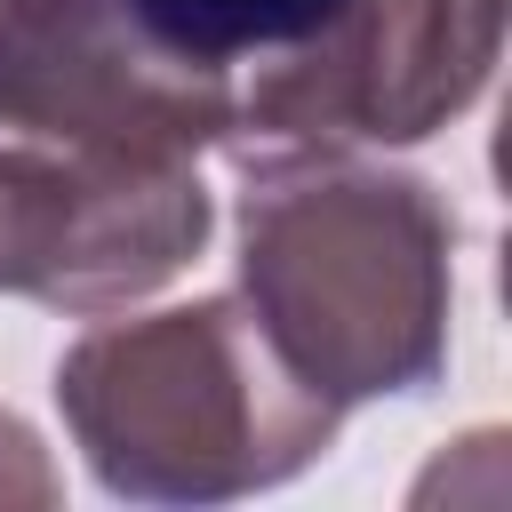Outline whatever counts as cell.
Instances as JSON below:
<instances>
[{
    "mask_svg": "<svg viewBox=\"0 0 512 512\" xmlns=\"http://www.w3.org/2000/svg\"><path fill=\"white\" fill-rule=\"evenodd\" d=\"M456 216L424 176L296 160L248 176L240 304L336 408L424 392L448 368Z\"/></svg>",
    "mask_w": 512,
    "mask_h": 512,
    "instance_id": "6da1fadb",
    "label": "cell"
},
{
    "mask_svg": "<svg viewBox=\"0 0 512 512\" xmlns=\"http://www.w3.org/2000/svg\"><path fill=\"white\" fill-rule=\"evenodd\" d=\"M56 408L88 472L136 504H224L280 488L328 456L344 416L280 360L240 296H200L80 336L56 368Z\"/></svg>",
    "mask_w": 512,
    "mask_h": 512,
    "instance_id": "7a4b0ae2",
    "label": "cell"
},
{
    "mask_svg": "<svg viewBox=\"0 0 512 512\" xmlns=\"http://www.w3.org/2000/svg\"><path fill=\"white\" fill-rule=\"evenodd\" d=\"M200 240L208 184L192 160L0 144V296L96 320L176 280Z\"/></svg>",
    "mask_w": 512,
    "mask_h": 512,
    "instance_id": "3957f363",
    "label": "cell"
},
{
    "mask_svg": "<svg viewBox=\"0 0 512 512\" xmlns=\"http://www.w3.org/2000/svg\"><path fill=\"white\" fill-rule=\"evenodd\" d=\"M496 48L504 0H344L240 96V120L304 152L416 144L488 88Z\"/></svg>",
    "mask_w": 512,
    "mask_h": 512,
    "instance_id": "277c9868",
    "label": "cell"
},
{
    "mask_svg": "<svg viewBox=\"0 0 512 512\" xmlns=\"http://www.w3.org/2000/svg\"><path fill=\"white\" fill-rule=\"evenodd\" d=\"M232 120L224 72L144 40L120 0H0V128L72 152L200 160Z\"/></svg>",
    "mask_w": 512,
    "mask_h": 512,
    "instance_id": "5b68a950",
    "label": "cell"
},
{
    "mask_svg": "<svg viewBox=\"0 0 512 512\" xmlns=\"http://www.w3.org/2000/svg\"><path fill=\"white\" fill-rule=\"evenodd\" d=\"M344 0H120V16L160 40L168 56L184 64H240V56H264V48H296L312 40Z\"/></svg>",
    "mask_w": 512,
    "mask_h": 512,
    "instance_id": "8992f818",
    "label": "cell"
},
{
    "mask_svg": "<svg viewBox=\"0 0 512 512\" xmlns=\"http://www.w3.org/2000/svg\"><path fill=\"white\" fill-rule=\"evenodd\" d=\"M8 504H24V512L56 504V472H48L40 440H32V424L0 408V512H8Z\"/></svg>",
    "mask_w": 512,
    "mask_h": 512,
    "instance_id": "52a82bcc",
    "label": "cell"
}]
</instances>
